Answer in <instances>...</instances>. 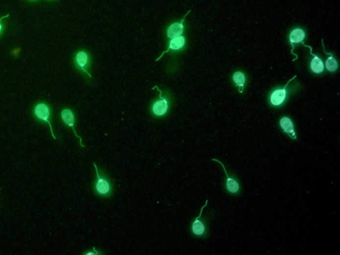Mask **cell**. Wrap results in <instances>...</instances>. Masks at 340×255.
<instances>
[{"instance_id":"obj_1","label":"cell","mask_w":340,"mask_h":255,"mask_svg":"<svg viewBox=\"0 0 340 255\" xmlns=\"http://www.w3.org/2000/svg\"><path fill=\"white\" fill-rule=\"evenodd\" d=\"M214 162H218L221 165L223 169V171L225 172L226 175V179L223 183V188L225 192L229 196L237 197L240 196L242 192V185L241 183L240 179H239L238 176L235 175V174L231 172H228L225 168V165L222 163L221 161L218 159L213 158L212 159Z\"/></svg>"},{"instance_id":"obj_2","label":"cell","mask_w":340,"mask_h":255,"mask_svg":"<svg viewBox=\"0 0 340 255\" xmlns=\"http://www.w3.org/2000/svg\"><path fill=\"white\" fill-rule=\"evenodd\" d=\"M209 200H207L204 205L201 207L199 216L195 217L192 221L191 225V232L192 235L197 238L205 239L209 236L208 221L204 217H202V213L205 207H207Z\"/></svg>"},{"instance_id":"obj_3","label":"cell","mask_w":340,"mask_h":255,"mask_svg":"<svg viewBox=\"0 0 340 255\" xmlns=\"http://www.w3.org/2000/svg\"><path fill=\"white\" fill-rule=\"evenodd\" d=\"M296 77V76H295L294 77L289 80V82H287L285 87L274 90L270 94L268 102L272 107L281 108L285 106L287 102L288 97H289V91L287 89L288 86H289L290 82L292 81Z\"/></svg>"},{"instance_id":"obj_4","label":"cell","mask_w":340,"mask_h":255,"mask_svg":"<svg viewBox=\"0 0 340 255\" xmlns=\"http://www.w3.org/2000/svg\"><path fill=\"white\" fill-rule=\"evenodd\" d=\"M96 169L97 179L94 183V189L96 194L100 197H109L113 191V186L110 180L103 174H100L95 163H93Z\"/></svg>"},{"instance_id":"obj_5","label":"cell","mask_w":340,"mask_h":255,"mask_svg":"<svg viewBox=\"0 0 340 255\" xmlns=\"http://www.w3.org/2000/svg\"><path fill=\"white\" fill-rule=\"evenodd\" d=\"M34 115L38 121L48 124L50 127V130H51L52 136L55 140L56 137L54 135L53 128H52L51 122H50L51 110H50L49 106L45 103H40V104L36 105L34 108Z\"/></svg>"},{"instance_id":"obj_6","label":"cell","mask_w":340,"mask_h":255,"mask_svg":"<svg viewBox=\"0 0 340 255\" xmlns=\"http://www.w3.org/2000/svg\"><path fill=\"white\" fill-rule=\"evenodd\" d=\"M279 127L282 132L287 135L291 140L298 139L295 124L290 116H285L281 118L279 121Z\"/></svg>"},{"instance_id":"obj_7","label":"cell","mask_w":340,"mask_h":255,"mask_svg":"<svg viewBox=\"0 0 340 255\" xmlns=\"http://www.w3.org/2000/svg\"><path fill=\"white\" fill-rule=\"evenodd\" d=\"M160 93V99L154 102L152 106L153 114L156 116H163L167 113L169 109V102L167 99L162 96V91L159 90L158 87H155Z\"/></svg>"},{"instance_id":"obj_8","label":"cell","mask_w":340,"mask_h":255,"mask_svg":"<svg viewBox=\"0 0 340 255\" xmlns=\"http://www.w3.org/2000/svg\"><path fill=\"white\" fill-rule=\"evenodd\" d=\"M306 37V32L304 31V29H301V28H295V29H293L292 31L290 33L289 41L290 44H291V46H292L291 52H292L293 55L296 56V59H294V61L298 59V56L294 53L295 46H296V45L304 43Z\"/></svg>"},{"instance_id":"obj_9","label":"cell","mask_w":340,"mask_h":255,"mask_svg":"<svg viewBox=\"0 0 340 255\" xmlns=\"http://www.w3.org/2000/svg\"><path fill=\"white\" fill-rule=\"evenodd\" d=\"M302 44L306 48H310V50H311L310 52H311V55L313 56V58H312L311 64H310V68H311L312 72L317 75L322 74V73H324L325 69L324 61L318 56L313 53L312 47L306 46V45L304 44V43H302Z\"/></svg>"},{"instance_id":"obj_10","label":"cell","mask_w":340,"mask_h":255,"mask_svg":"<svg viewBox=\"0 0 340 255\" xmlns=\"http://www.w3.org/2000/svg\"><path fill=\"white\" fill-rule=\"evenodd\" d=\"M190 12H191V10L188 11V12L185 15L184 18H182L180 22H175V23L171 24V25L168 27L167 29V37L168 38L172 39L174 38V37L182 35L184 29V22L185 19H186V16H188Z\"/></svg>"},{"instance_id":"obj_11","label":"cell","mask_w":340,"mask_h":255,"mask_svg":"<svg viewBox=\"0 0 340 255\" xmlns=\"http://www.w3.org/2000/svg\"><path fill=\"white\" fill-rule=\"evenodd\" d=\"M185 44H186V39H185V37L182 36V35L171 39V40L170 41L169 46H168V50L162 52V55H160V57H159L158 59L156 60V61H159V60L163 57L164 54L166 53V52L170 51H177L181 50V49L184 48Z\"/></svg>"},{"instance_id":"obj_12","label":"cell","mask_w":340,"mask_h":255,"mask_svg":"<svg viewBox=\"0 0 340 255\" xmlns=\"http://www.w3.org/2000/svg\"><path fill=\"white\" fill-rule=\"evenodd\" d=\"M61 119H62L65 125H67L69 127L72 128L74 134L80 139V144H81V146H83V147H85V146L82 144V138L79 136H78L75 130H74V116L73 112L70 109H67H67L63 110V111L61 112Z\"/></svg>"},{"instance_id":"obj_13","label":"cell","mask_w":340,"mask_h":255,"mask_svg":"<svg viewBox=\"0 0 340 255\" xmlns=\"http://www.w3.org/2000/svg\"><path fill=\"white\" fill-rule=\"evenodd\" d=\"M75 62L76 66L87 73L89 77H91L89 71L87 70L88 65H89V56H88L87 53L84 51L78 52L76 55Z\"/></svg>"},{"instance_id":"obj_14","label":"cell","mask_w":340,"mask_h":255,"mask_svg":"<svg viewBox=\"0 0 340 255\" xmlns=\"http://www.w3.org/2000/svg\"><path fill=\"white\" fill-rule=\"evenodd\" d=\"M322 42L323 48H324V53H326V55H328L326 63H325V67H326V70L330 73L336 72L338 69V62L337 59L334 57L332 52H327L326 50H325L324 48V39H322Z\"/></svg>"},{"instance_id":"obj_15","label":"cell","mask_w":340,"mask_h":255,"mask_svg":"<svg viewBox=\"0 0 340 255\" xmlns=\"http://www.w3.org/2000/svg\"><path fill=\"white\" fill-rule=\"evenodd\" d=\"M233 80L236 87L239 88V91L242 93L243 92L244 84L246 82V77L244 73L241 72V71H237V72L235 73L233 76Z\"/></svg>"},{"instance_id":"obj_16","label":"cell","mask_w":340,"mask_h":255,"mask_svg":"<svg viewBox=\"0 0 340 255\" xmlns=\"http://www.w3.org/2000/svg\"><path fill=\"white\" fill-rule=\"evenodd\" d=\"M91 251H89V252L84 253V255H99L100 253L98 252V251H97V250H95V247H93V250H91Z\"/></svg>"},{"instance_id":"obj_17","label":"cell","mask_w":340,"mask_h":255,"mask_svg":"<svg viewBox=\"0 0 340 255\" xmlns=\"http://www.w3.org/2000/svg\"><path fill=\"white\" fill-rule=\"evenodd\" d=\"M7 16H8V15H7L6 16H3V18L0 19V34H1V32H2L3 29L2 24H1V20H3V18H7Z\"/></svg>"}]
</instances>
